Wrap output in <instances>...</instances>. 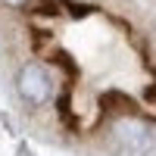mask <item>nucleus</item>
<instances>
[{
	"mask_svg": "<svg viewBox=\"0 0 156 156\" xmlns=\"http://www.w3.org/2000/svg\"><path fill=\"white\" fill-rule=\"evenodd\" d=\"M16 87H19V97L25 103H31V106H41L53 97V81H50V75L41 69V66H22L19 78H16Z\"/></svg>",
	"mask_w": 156,
	"mask_h": 156,
	"instance_id": "obj_1",
	"label": "nucleus"
},
{
	"mask_svg": "<svg viewBox=\"0 0 156 156\" xmlns=\"http://www.w3.org/2000/svg\"><path fill=\"white\" fill-rule=\"evenodd\" d=\"M112 137H115V144L125 147L128 153H140L150 144V128L140 119H134V115H122V119L112 125Z\"/></svg>",
	"mask_w": 156,
	"mask_h": 156,
	"instance_id": "obj_2",
	"label": "nucleus"
},
{
	"mask_svg": "<svg viewBox=\"0 0 156 156\" xmlns=\"http://www.w3.org/2000/svg\"><path fill=\"white\" fill-rule=\"evenodd\" d=\"M6 3H25V0H6Z\"/></svg>",
	"mask_w": 156,
	"mask_h": 156,
	"instance_id": "obj_3",
	"label": "nucleus"
}]
</instances>
